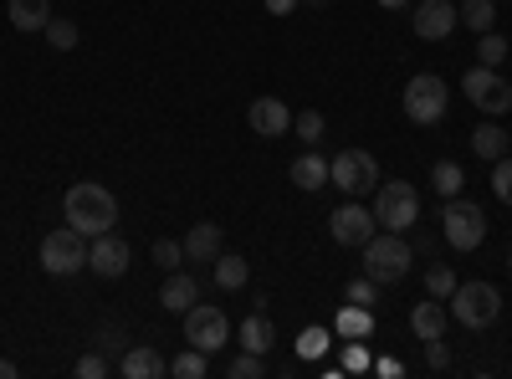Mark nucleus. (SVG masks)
<instances>
[{
    "label": "nucleus",
    "mask_w": 512,
    "mask_h": 379,
    "mask_svg": "<svg viewBox=\"0 0 512 379\" xmlns=\"http://www.w3.org/2000/svg\"><path fill=\"white\" fill-rule=\"evenodd\" d=\"M62 216H67L72 231H82V236L93 241V236L113 231V221H118V200H113V190L98 185V180H77V185L67 190V200H62Z\"/></svg>",
    "instance_id": "1"
},
{
    "label": "nucleus",
    "mask_w": 512,
    "mask_h": 379,
    "mask_svg": "<svg viewBox=\"0 0 512 379\" xmlns=\"http://www.w3.org/2000/svg\"><path fill=\"white\" fill-rule=\"evenodd\" d=\"M359 251H364V277H374L379 287H384V282H400V277L410 272V262H415V246H410L400 231H384V236L374 231Z\"/></svg>",
    "instance_id": "2"
},
{
    "label": "nucleus",
    "mask_w": 512,
    "mask_h": 379,
    "mask_svg": "<svg viewBox=\"0 0 512 379\" xmlns=\"http://www.w3.org/2000/svg\"><path fill=\"white\" fill-rule=\"evenodd\" d=\"M446 303H451V318L461 328H492L502 318V292L492 282H456V292Z\"/></svg>",
    "instance_id": "3"
},
{
    "label": "nucleus",
    "mask_w": 512,
    "mask_h": 379,
    "mask_svg": "<svg viewBox=\"0 0 512 379\" xmlns=\"http://www.w3.org/2000/svg\"><path fill=\"white\" fill-rule=\"evenodd\" d=\"M441 236L456 246V251H477L487 241V210L466 195H451L446 210H441Z\"/></svg>",
    "instance_id": "4"
},
{
    "label": "nucleus",
    "mask_w": 512,
    "mask_h": 379,
    "mask_svg": "<svg viewBox=\"0 0 512 379\" xmlns=\"http://www.w3.org/2000/svg\"><path fill=\"white\" fill-rule=\"evenodd\" d=\"M328 185H338L349 200L379 190V164L369 149H338V159H328Z\"/></svg>",
    "instance_id": "5"
},
{
    "label": "nucleus",
    "mask_w": 512,
    "mask_h": 379,
    "mask_svg": "<svg viewBox=\"0 0 512 379\" xmlns=\"http://www.w3.org/2000/svg\"><path fill=\"white\" fill-rule=\"evenodd\" d=\"M374 221H379L384 231H410V226H420V195H415V185L384 180L379 195H374Z\"/></svg>",
    "instance_id": "6"
},
{
    "label": "nucleus",
    "mask_w": 512,
    "mask_h": 379,
    "mask_svg": "<svg viewBox=\"0 0 512 379\" xmlns=\"http://www.w3.org/2000/svg\"><path fill=\"white\" fill-rule=\"evenodd\" d=\"M405 118L420 123V129H431V123L446 118V82L436 72H415L405 82Z\"/></svg>",
    "instance_id": "7"
},
{
    "label": "nucleus",
    "mask_w": 512,
    "mask_h": 379,
    "mask_svg": "<svg viewBox=\"0 0 512 379\" xmlns=\"http://www.w3.org/2000/svg\"><path fill=\"white\" fill-rule=\"evenodd\" d=\"M88 236L82 231H72V226H62V231H52L47 241H41V267H47L52 277H72V272H82L88 267Z\"/></svg>",
    "instance_id": "8"
},
{
    "label": "nucleus",
    "mask_w": 512,
    "mask_h": 379,
    "mask_svg": "<svg viewBox=\"0 0 512 379\" xmlns=\"http://www.w3.org/2000/svg\"><path fill=\"white\" fill-rule=\"evenodd\" d=\"M226 339H231V323H226V313L216 303H195L185 313V344H195L200 354H221Z\"/></svg>",
    "instance_id": "9"
},
{
    "label": "nucleus",
    "mask_w": 512,
    "mask_h": 379,
    "mask_svg": "<svg viewBox=\"0 0 512 379\" xmlns=\"http://www.w3.org/2000/svg\"><path fill=\"white\" fill-rule=\"evenodd\" d=\"M461 93L472 98L482 113H507L512 108V88H507V77L497 72V67H466V77H461Z\"/></svg>",
    "instance_id": "10"
},
{
    "label": "nucleus",
    "mask_w": 512,
    "mask_h": 379,
    "mask_svg": "<svg viewBox=\"0 0 512 379\" xmlns=\"http://www.w3.org/2000/svg\"><path fill=\"white\" fill-rule=\"evenodd\" d=\"M328 231H333L338 246H364L379 231V221H374V210H364L359 200H349V205H338L333 216H328Z\"/></svg>",
    "instance_id": "11"
},
{
    "label": "nucleus",
    "mask_w": 512,
    "mask_h": 379,
    "mask_svg": "<svg viewBox=\"0 0 512 379\" xmlns=\"http://www.w3.org/2000/svg\"><path fill=\"white\" fill-rule=\"evenodd\" d=\"M456 26H461V11L451 0H420L415 6V36L420 41H446Z\"/></svg>",
    "instance_id": "12"
},
{
    "label": "nucleus",
    "mask_w": 512,
    "mask_h": 379,
    "mask_svg": "<svg viewBox=\"0 0 512 379\" xmlns=\"http://www.w3.org/2000/svg\"><path fill=\"white\" fill-rule=\"evenodd\" d=\"M246 123L256 129V139H282V134H292V108L282 98H256L246 108Z\"/></svg>",
    "instance_id": "13"
},
{
    "label": "nucleus",
    "mask_w": 512,
    "mask_h": 379,
    "mask_svg": "<svg viewBox=\"0 0 512 379\" xmlns=\"http://www.w3.org/2000/svg\"><path fill=\"white\" fill-rule=\"evenodd\" d=\"M88 267H93L98 277H123V272H128V241H123V236H113V231L93 236Z\"/></svg>",
    "instance_id": "14"
},
{
    "label": "nucleus",
    "mask_w": 512,
    "mask_h": 379,
    "mask_svg": "<svg viewBox=\"0 0 512 379\" xmlns=\"http://www.w3.org/2000/svg\"><path fill=\"white\" fill-rule=\"evenodd\" d=\"M118 369H123L128 379H164V374H169V359H164L154 344H128Z\"/></svg>",
    "instance_id": "15"
},
{
    "label": "nucleus",
    "mask_w": 512,
    "mask_h": 379,
    "mask_svg": "<svg viewBox=\"0 0 512 379\" xmlns=\"http://www.w3.org/2000/svg\"><path fill=\"white\" fill-rule=\"evenodd\" d=\"M446 323H451V308H441V298H425V303L410 308L415 339H446Z\"/></svg>",
    "instance_id": "16"
},
{
    "label": "nucleus",
    "mask_w": 512,
    "mask_h": 379,
    "mask_svg": "<svg viewBox=\"0 0 512 379\" xmlns=\"http://www.w3.org/2000/svg\"><path fill=\"white\" fill-rule=\"evenodd\" d=\"M195 298H200V282H195L190 272H169L164 287H159V303H164L169 313H190Z\"/></svg>",
    "instance_id": "17"
},
{
    "label": "nucleus",
    "mask_w": 512,
    "mask_h": 379,
    "mask_svg": "<svg viewBox=\"0 0 512 379\" xmlns=\"http://www.w3.org/2000/svg\"><path fill=\"white\" fill-rule=\"evenodd\" d=\"M221 246H226L221 226H216V221H200V226H190V236H185V257H190V262H216Z\"/></svg>",
    "instance_id": "18"
},
{
    "label": "nucleus",
    "mask_w": 512,
    "mask_h": 379,
    "mask_svg": "<svg viewBox=\"0 0 512 379\" xmlns=\"http://www.w3.org/2000/svg\"><path fill=\"white\" fill-rule=\"evenodd\" d=\"M6 16H11L16 31H47V21H52V0H11Z\"/></svg>",
    "instance_id": "19"
},
{
    "label": "nucleus",
    "mask_w": 512,
    "mask_h": 379,
    "mask_svg": "<svg viewBox=\"0 0 512 379\" xmlns=\"http://www.w3.org/2000/svg\"><path fill=\"white\" fill-rule=\"evenodd\" d=\"M272 344H277V328H272V318H267L262 308H256V313L241 323V349H246V354H267Z\"/></svg>",
    "instance_id": "20"
},
{
    "label": "nucleus",
    "mask_w": 512,
    "mask_h": 379,
    "mask_svg": "<svg viewBox=\"0 0 512 379\" xmlns=\"http://www.w3.org/2000/svg\"><path fill=\"white\" fill-rule=\"evenodd\" d=\"M333 333H338V339H369V333H374V308H359V303L338 308Z\"/></svg>",
    "instance_id": "21"
},
{
    "label": "nucleus",
    "mask_w": 512,
    "mask_h": 379,
    "mask_svg": "<svg viewBox=\"0 0 512 379\" xmlns=\"http://www.w3.org/2000/svg\"><path fill=\"white\" fill-rule=\"evenodd\" d=\"M210 272H216V287H221V292H241V287H246V277H251L246 257H231V251H221V257L210 262Z\"/></svg>",
    "instance_id": "22"
},
{
    "label": "nucleus",
    "mask_w": 512,
    "mask_h": 379,
    "mask_svg": "<svg viewBox=\"0 0 512 379\" xmlns=\"http://www.w3.org/2000/svg\"><path fill=\"white\" fill-rule=\"evenodd\" d=\"M292 185H297V190H323V185H328V159H323V154L292 159Z\"/></svg>",
    "instance_id": "23"
},
{
    "label": "nucleus",
    "mask_w": 512,
    "mask_h": 379,
    "mask_svg": "<svg viewBox=\"0 0 512 379\" xmlns=\"http://www.w3.org/2000/svg\"><path fill=\"white\" fill-rule=\"evenodd\" d=\"M456 11H461V26L477 31V36H487L497 26V6H492V0H461Z\"/></svg>",
    "instance_id": "24"
},
{
    "label": "nucleus",
    "mask_w": 512,
    "mask_h": 379,
    "mask_svg": "<svg viewBox=\"0 0 512 379\" xmlns=\"http://www.w3.org/2000/svg\"><path fill=\"white\" fill-rule=\"evenodd\" d=\"M507 139H512V134H502L497 123H482V129L472 134V154L492 164V159H502V154H507Z\"/></svg>",
    "instance_id": "25"
},
{
    "label": "nucleus",
    "mask_w": 512,
    "mask_h": 379,
    "mask_svg": "<svg viewBox=\"0 0 512 379\" xmlns=\"http://www.w3.org/2000/svg\"><path fill=\"white\" fill-rule=\"evenodd\" d=\"M169 374H175V379H205V374H210V354H200V349L190 344L185 354L169 359Z\"/></svg>",
    "instance_id": "26"
},
{
    "label": "nucleus",
    "mask_w": 512,
    "mask_h": 379,
    "mask_svg": "<svg viewBox=\"0 0 512 379\" xmlns=\"http://www.w3.org/2000/svg\"><path fill=\"white\" fill-rule=\"evenodd\" d=\"M507 57H512V47H507V36L487 31V36L477 41V62H482V67H502Z\"/></svg>",
    "instance_id": "27"
},
{
    "label": "nucleus",
    "mask_w": 512,
    "mask_h": 379,
    "mask_svg": "<svg viewBox=\"0 0 512 379\" xmlns=\"http://www.w3.org/2000/svg\"><path fill=\"white\" fill-rule=\"evenodd\" d=\"M333 344V328H303V339H297V359H323Z\"/></svg>",
    "instance_id": "28"
},
{
    "label": "nucleus",
    "mask_w": 512,
    "mask_h": 379,
    "mask_svg": "<svg viewBox=\"0 0 512 379\" xmlns=\"http://www.w3.org/2000/svg\"><path fill=\"white\" fill-rule=\"evenodd\" d=\"M431 185L451 200V195H461V185H466V175H461V164H451V159H441L436 170H431Z\"/></svg>",
    "instance_id": "29"
},
{
    "label": "nucleus",
    "mask_w": 512,
    "mask_h": 379,
    "mask_svg": "<svg viewBox=\"0 0 512 379\" xmlns=\"http://www.w3.org/2000/svg\"><path fill=\"white\" fill-rule=\"evenodd\" d=\"M425 292H431V298H441V303H446L451 292H456V272H451L446 262H436L431 272H425Z\"/></svg>",
    "instance_id": "30"
},
{
    "label": "nucleus",
    "mask_w": 512,
    "mask_h": 379,
    "mask_svg": "<svg viewBox=\"0 0 512 379\" xmlns=\"http://www.w3.org/2000/svg\"><path fill=\"white\" fill-rule=\"evenodd\" d=\"M180 262H185V241H169V236H159V241H154V267H164V272H180Z\"/></svg>",
    "instance_id": "31"
},
{
    "label": "nucleus",
    "mask_w": 512,
    "mask_h": 379,
    "mask_svg": "<svg viewBox=\"0 0 512 379\" xmlns=\"http://www.w3.org/2000/svg\"><path fill=\"white\" fill-rule=\"evenodd\" d=\"M292 129H297V139H303V144H318V139H323V113H318V108L292 113Z\"/></svg>",
    "instance_id": "32"
},
{
    "label": "nucleus",
    "mask_w": 512,
    "mask_h": 379,
    "mask_svg": "<svg viewBox=\"0 0 512 379\" xmlns=\"http://www.w3.org/2000/svg\"><path fill=\"white\" fill-rule=\"evenodd\" d=\"M492 195H497L502 205H512V154L492 159Z\"/></svg>",
    "instance_id": "33"
},
{
    "label": "nucleus",
    "mask_w": 512,
    "mask_h": 379,
    "mask_svg": "<svg viewBox=\"0 0 512 379\" xmlns=\"http://www.w3.org/2000/svg\"><path fill=\"white\" fill-rule=\"evenodd\" d=\"M47 41H52L57 52H72V47H77V26H72L67 16H52V21H47Z\"/></svg>",
    "instance_id": "34"
},
{
    "label": "nucleus",
    "mask_w": 512,
    "mask_h": 379,
    "mask_svg": "<svg viewBox=\"0 0 512 379\" xmlns=\"http://www.w3.org/2000/svg\"><path fill=\"white\" fill-rule=\"evenodd\" d=\"M226 374H231V379H262L267 364H262V354H246V349H241V359H231Z\"/></svg>",
    "instance_id": "35"
},
{
    "label": "nucleus",
    "mask_w": 512,
    "mask_h": 379,
    "mask_svg": "<svg viewBox=\"0 0 512 379\" xmlns=\"http://www.w3.org/2000/svg\"><path fill=\"white\" fill-rule=\"evenodd\" d=\"M344 298H349V303H359V308H374V298H379V282H374V277H354V282L344 287Z\"/></svg>",
    "instance_id": "36"
},
{
    "label": "nucleus",
    "mask_w": 512,
    "mask_h": 379,
    "mask_svg": "<svg viewBox=\"0 0 512 379\" xmlns=\"http://www.w3.org/2000/svg\"><path fill=\"white\" fill-rule=\"evenodd\" d=\"M374 359H369V349H364V339H349L344 344V374H364Z\"/></svg>",
    "instance_id": "37"
},
{
    "label": "nucleus",
    "mask_w": 512,
    "mask_h": 379,
    "mask_svg": "<svg viewBox=\"0 0 512 379\" xmlns=\"http://www.w3.org/2000/svg\"><path fill=\"white\" fill-rule=\"evenodd\" d=\"M77 374H82V379H103V374H108V359H103L98 349L82 354V359H77Z\"/></svg>",
    "instance_id": "38"
},
{
    "label": "nucleus",
    "mask_w": 512,
    "mask_h": 379,
    "mask_svg": "<svg viewBox=\"0 0 512 379\" xmlns=\"http://www.w3.org/2000/svg\"><path fill=\"white\" fill-rule=\"evenodd\" d=\"M128 339H123V333L118 328H98V354H118Z\"/></svg>",
    "instance_id": "39"
},
{
    "label": "nucleus",
    "mask_w": 512,
    "mask_h": 379,
    "mask_svg": "<svg viewBox=\"0 0 512 379\" xmlns=\"http://www.w3.org/2000/svg\"><path fill=\"white\" fill-rule=\"evenodd\" d=\"M425 359H431V369H446L451 364V349L441 339H425Z\"/></svg>",
    "instance_id": "40"
},
{
    "label": "nucleus",
    "mask_w": 512,
    "mask_h": 379,
    "mask_svg": "<svg viewBox=\"0 0 512 379\" xmlns=\"http://www.w3.org/2000/svg\"><path fill=\"white\" fill-rule=\"evenodd\" d=\"M374 369H379L384 379H400V374H405V364H400V359H379Z\"/></svg>",
    "instance_id": "41"
},
{
    "label": "nucleus",
    "mask_w": 512,
    "mask_h": 379,
    "mask_svg": "<svg viewBox=\"0 0 512 379\" xmlns=\"http://www.w3.org/2000/svg\"><path fill=\"white\" fill-rule=\"evenodd\" d=\"M267 11H272V16H292L297 0H267Z\"/></svg>",
    "instance_id": "42"
},
{
    "label": "nucleus",
    "mask_w": 512,
    "mask_h": 379,
    "mask_svg": "<svg viewBox=\"0 0 512 379\" xmlns=\"http://www.w3.org/2000/svg\"><path fill=\"white\" fill-rule=\"evenodd\" d=\"M0 379H16V364L11 359H0Z\"/></svg>",
    "instance_id": "43"
},
{
    "label": "nucleus",
    "mask_w": 512,
    "mask_h": 379,
    "mask_svg": "<svg viewBox=\"0 0 512 379\" xmlns=\"http://www.w3.org/2000/svg\"><path fill=\"white\" fill-rule=\"evenodd\" d=\"M379 6H384V11H405V6H410V0H379Z\"/></svg>",
    "instance_id": "44"
},
{
    "label": "nucleus",
    "mask_w": 512,
    "mask_h": 379,
    "mask_svg": "<svg viewBox=\"0 0 512 379\" xmlns=\"http://www.w3.org/2000/svg\"><path fill=\"white\" fill-rule=\"evenodd\" d=\"M303 6H328V0H303Z\"/></svg>",
    "instance_id": "45"
},
{
    "label": "nucleus",
    "mask_w": 512,
    "mask_h": 379,
    "mask_svg": "<svg viewBox=\"0 0 512 379\" xmlns=\"http://www.w3.org/2000/svg\"><path fill=\"white\" fill-rule=\"evenodd\" d=\"M507 272H512V257H507Z\"/></svg>",
    "instance_id": "46"
},
{
    "label": "nucleus",
    "mask_w": 512,
    "mask_h": 379,
    "mask_svg": "<svg viewBox=\"0 0 512 379\" xmlns=\"http://www.w3.org/2000/svg\"><path fill=\"white\" fill-rule=\"evenodd\" d=\"M507 154H512V139H507Z\"/></svg>",
    "instance_id": "47"
}]
</instances>
